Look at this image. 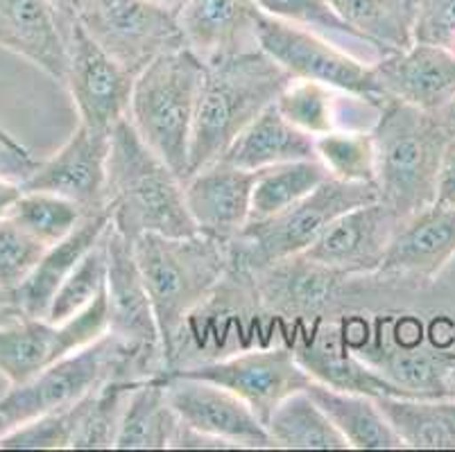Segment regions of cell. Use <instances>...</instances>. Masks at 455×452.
<instances>
[{"label":"cell","mask_w":455,"mask_h":452,"mask_svg":"<svg viewBox=\"0 0 455 452\" xmlns=\"http://www.w3.org/2000/svg\"><path fill=\"white\" fill-rule=\"evenodd\" d=\"M77 428V403L41 414L0 437V450H66Z\"/></svg>","instance_id":"38"},{"label":"cell","mask_w":455,"mask_h":452,"mask_svg":"<svg viewBox=\"0 0 455 452\" xmlns=\"http://www.w3.org/2000/svg\"><path fill=\"white\" fill-rule=\"evenodd\" d=\"M455 258V206L433 204L401 224L376 276L403 283H433Z\"/></svg>","instance_id":"21"},{"label":"cell","mask_w":455,"mask_h":452,"mask_svg":"<svg viewBox=\"0 0 455 452\" xmlns=\"http://www.w3.org/2000/svg\"><path fill=\"white\" fill-rule=\"evenodd\" d=\"M64 25L68 66L64 84L80 123L91 130L111 131L130 115L136 75L102 48L80 20Z\"/></svg>","instance_id":"11"},{"label":"cell","mask_w":455,"mask_h":452,"mask_svg":"<svg viewBox=\"0 0 455 452\" xmlns=\"http://www.w3.org/2000/svg\"><path fill=\"white\" fill-rule=\"evenodd\" d=\"M0 48L64 84L68 48L64 25L48 0H0Z\"/></svg>","instance_id":"23"},{"label":"cell","mask_w":455,"mask_h":452,"mask_svg":"<svg viewBox=\"0 0 455 452\" xmlns=\"http://www.w3.org/2000/svg\"><path fill=\"white\" fill-rule=\"evenodd\" d=\"M23 194V186L19 179L10 177V174L0 172V219L10 218L12 209Z\"/></svg>","instance_id":"43"},{"label":"cell","mask_w":455,"mask_h":452,"mask_svg":"<svg viewBox=\"0 0 455 452\" xmlns=\"http://www.w3.org/2000/svg\"><path fill=\"white\" fill-rule=\"evenodd\" d=\"M259 48L267 52L292 80L320 82L365 99L379 109L387 102L370 61H363L361 57L351 55L306 28H297L260 12Z\"/></svg>","instance_id":"8"},{"label":"cell","mask_w":455,"mask_h":452,"mask_svg":"<svg viewBox=\"0 0 455 452\" xmlns=\"http://www.w3.org/2000/svg\"><path fill=\"white\" fill-rule=\"evenodd\" d=\"M437 120H440L442 124H444V130L449 131L451 136H455V98L451 99L449 105L442 107L440 111H437Z\"/></svg>","instance_id":"46"},{"label":"cell","mask_w":455,"mask_h":452,"mask_svg":"<svg viewBox=\"0 0 455 452\" xmlns=\"http://www.w3.org/2000/svg\"><path fill=\"white\" fill-rule=\"evenodd\" d=\"M84 215L86 210L73 199L48 190H23L12 209L10 219L41 240L45 247H51L76 229Z\"/></svg>","instance_id":"35"},{"label":"cell","mask_w":455,"mask_h":452,"mask_svg":"<svg viewBox=\"0 0 455 452\" xmlns=\"http://www.w3.org/2000/svg\"><path fill=\"white\" fill-rule=\"evenodd\" d=\"M109 147L111 131L91 130L80 123L55 155L39 161L20 186L23 190H48L73 199L86 213L107 209Z\"/></svg>","instance_id":"16"},{"label":"cell","mask_w":455,"mask_h":452,"mask_svg":"<svg viewBox=\"0 0 455 452\" xmlns=\"http://www.w3.org/2000/svg\"><path fill=\"white\" fill-rule=\"evenodd\" d=\"M77 20L134 75L164 52L186 45L175 7L152 0H89Z\"/></svg>","instance_id":"10"},{"label":"cell","mask_w":455,"mask_h":452,"mask_svg":"<svg viewBox=\"0 0 455 452\" xmlns=\"http://www.w3.org/2000/svg\"><path fill=\"white\" fill-rule=\"evenodd\" d=\"M109 224L111 215L107 209L86 213L82 222L64 240L45 249L44 258L39 260L35 272L23 281L20 288L14 289L16 301H19L26 317H48L57 289L68 279L70 272L77 267V263L100 242V238L109 229Z\"/></svg>","instance_id":"24"},{"label":"cell","mask_w":455,"mask_h":452,"mask_svg":"<svg viewBox=\"0 0 455 452\" xmlns=\"http://www.w3.org/2000/svg\"><path fill=\"white\" fill-rule=\"evenodd\" d=\"M361 279L365 276H349L306 254L291 256L251 274L256 305L297 326L342 317V298L355 297Z\"/></svg>","instance_id":"9"},{"label":"cell","mask_w":455,"mask_h":452,"mask_svg":"<svg viewBox=\"0 0 455 452\" xmlns=\"http://www.w3.org/2000/svg\"><path fill=\"white\" fill-rule=\"evenodd\" d=\"M412 36L455 52V0H415Z\"/></svg>","instance_id":"40"},{"label":"cell","mask_w":455,"mask_h":452,"mask_svg":"<svg viewBox=\"0 0 455 452\" xmlns=\"http://www.w3.org/2000/svg\"><path fill=\"white\" fill-rule=\"evenodd\" d=\"M449 396L455 398V369L451 371V378H449Z\"/></svg>","instance_id":"49"},{"label":"cell","mask_w":455,"mask_h":452,"mask_svg":"<svg viewBox=\"0 0 455 452\" xmlns=\"http://www.w3.org/2000/svg\"><path fill=\"white\" fill-rule=\"evenodd\" d=\"M109 330L105 292L89 308L55 323L51 319L23 317L0 326V376L10 387L39 376L57 360L76 353Z\"/></svg>","instance_id":"12"},{"label":"cell","mask_w":455,"mask_h":452,"mask_svg":"<svg viewBox=\"0 0 455 452\" xmlns=\"http://www.w3.org/2000/svg\"><path fill=\"white\" fill-rule=\"evenodd\" d=\"M326 179L329 172L320 159L288 161L259 170L251 190L250 219L272 218L281 210L291 209Z\"/></svg>","instance_id":"32"},{"label":"cell","mask_w":455,"mask_h":452,"mask_svg":"<svg viewBox=\"0 0 455 452\" xmlns=\"http://www.w3.org/2000/svg\"><path fill=\"white\" fill-rule=\"evenodd\" d=\"M204 80L206 64L184 45L140 70L132 93L127 118L181 181L188 177L190 136Z\"/></svg>","instance_id":"6"},{"label":"cell","mask_w":455,"mask_h":452,"mask_svg":"<svg viewBox=\"0 0 455 452\" xmlns=\"http://www.w3.org/2000/svg\"><path fill=\"white\" fill-rule=\"evenodd\" d=\"M177 19L186 48L204 64L259 48L260 10L254 0H184Z\"/></svg>","instance_id":"22"},{"label":"cell","mask_w":455,"mask_h":452,"mask_svg":"<svg viewBox=\"0 0 455 452\" xmlns=\"http://www.w3.org/2000/svg\"><path fill=\"white\" fill-rule=\"evenodd\" d=\"M140 380H109L77 403V428L70 450H111L127 398Z\"/></svg>","instance_id":"34"},{"label":"cell","mask_w":455,"mask_h":452,"mask_svg":"<svg viewBox=\"0 0 455 452\" xmlns=\"http://www.w3.org/2000/svg\"><path fill=\"white\" fill-rule=\"evenodd\" d=\"M275 448L285 450H349L329 414L308 392H297L272 412L266 423Z\"/></svg>","instance_id":"29"},{"label":"cell","mask_w":455,"mask_h":452,"mask_svg":"<svg viewBox=\"0 0 455 452\" xmlns=\"http://www.w3.org/2000/svg\"><path fill=\"white\" fill-rule=\"evenodd\" d=\"M380 91L428 114H437L455 98V52L430 44L390 52L371 64Z\"/></svg>","instance_id":"20"},{"label":"cell","mask_w":455,"mask_h":452,"mask_svg":"<svg viewBox=\"0 0 455 452\" xmlns=\"http://www.w3.org/2000/svg\"><path fill=\"white\" fill-rule=\"evenodd\" d=\"M399 434L412 450H455V398H376Z\"/></svg>","instance_id":"28"},{"label":"cell","mask_w":455,"mask_h":452,"mask_svg":"<svg viewBox=\"0 0 455 452\" xmlns=\"http://www.w3.org/2000/svg\"><path fill=\"white\" fill-rule=\"evenodd\" d=\"M168 373L161 351L140 348L107 330L76 353L0 396V437L41 414L80 403L109 380H146Z\"/></svg>","instance_id":"3"},{"label":"cell","mask_w":455,"mask_h":452,"mask_svg":"<svg viewBox=\"0 0 455 452\" xmlns=\"http://www.w3.org/2000/svg\"><path fill=\"white\" fill-rule=\"evenodd\" d=\"M403 219L383 202L347 210L326 226L304 254L349 276H376Z\"/></svg>","instance_id":"15"},{"label":"cell","mask_w":455,"mask_h":452,"mask_svg":"<svg viewBox=\"0 0 455 452\" xmlns=\"http://www.w3.org/2000/svg\"><path fill=\"white\" fill-rule=\"evenodd\" d=\"M256 172L225 159L204 165L184 181L186 206L197 234L229 244L251 218V190Z\"/></svg>","instance_id":"18"},{"label":"cell","mask_w":455,"mask_h":452,"mask_svg":"<svg viewBox=\"0 0 455 452\" xmlns=\"http://www.w3.org/2000/svg\"><path fill=\"white\" fill-rule=\"evenodd\" d=\"M48 5L55 10L61 23H70V20L80 19L82 12L89 5V0H48Z\"/></svg>","instance_id":"44"},{"label":"cell","mask_w":455,"mask_h":452,"mask_svg":"<svg viewBox=\"0 0 455 452\" xmlns=\"http://www.w3.org/2000/svg\"><path fill=\"white\" fill-rule=\"evenodd\" d=\"M379 202L411 219L437 202V181L451 134L435 114L387 99L371 127Z\"/></svg>","instance_id":"5"},{"label":"cell","mask_w":455,"mask_h":452,"mask_svg":"<svg viewBox=\"0 0 455 452\" xmlns=\"http://www.w3.org/2000/svg\"><path fill=\"white\" fill-rule=\"evenodd\" d=\"M107 317L109 333L140 348L161 351L152 298L134 256V242L109 224L107 229Z\"/></svg>","instance_id":"19"},{"label":"cell","mask_w":455,"mask_h":452,"mask_svg":"<svg viewBox=\"0 0 455 452\" xmlns=\"http://www.w3.org/2000/svg\"><path fill=\"white\" fill-rule=\"evenodd\" d=\"M107 209L111 226L132 242L143 234L172 238L197 234L186 206L184 181L140 139L130 118L111 130Z\"/></svg>","instance_id":"2"},{"label":"cell","mask_w":455,"mask_h":452,"mask_svg":"<svg viewBox=\"0 0 455 452\" xmlns=\"http://www.w3.org/2000/svg\"><path fill=\"white\" fill-rule=\"evenodd\" d=\"M295 358L310 378L340 392L365 393V396H401L399 389L387 383L376 369H371L355 353L347 337L342 317L320 319L308 326H297L292 344Z\"/></svg>","instance_id":"17"},{"label":"cell","mask_w":455,"mask_h":452,"mask_svg":"<svg viewBox=\"0 0 455 452\" xmlns=\"http://www.w3.org/2000/svg\"><path fill=\"white\" fill-rule=\"evenodd\" d=\"M329 5L383 57L415 44V0H329Z\"/></svg>","instance_id":"30"},{"label":"cell","mask_w":455,"mask_h":452,"mask_svg":"<svg viewBox=\"0 0 455 452\" xmlns=\"http://www.w3.org/2000/svg\"><path fill=\"white\" fill-rule=\"evenodd\" d=\"M168 373L209 380V383L229 389L243 403L250 405L263 425L285 398L304 392L313 383V378L295 358L292 346L251 348L245 353H235L222 360L186 364Z\"/></svg>","instance_id":"13"},{"label":"cell","mask_w":455,"mask_h":452,"mask_svg":"<svg viewBox=\"0 0 455 452\" xmlns=\"http://www.w3.org/2000/svg\"><path fill=\"white\" fill-rule=\"evenodd\" d=\"M107 285V234L100 242L91 249L89 254L77 263V267L70 272L68 279L61 283L52 298L48 317L51 321L61 323L76 317L84 308H89L95 298L105 292Z\"/></svg>","instance_id":"37"},{"label":"cell","mask_w":455,"mask_h":452,"mask_svg":"<svg viewBox=\"0 0 455 452\" xmlns=\"http://www.w3.org/2000/svg\"><path fill=\"white\" fill-rule=\"evenodd\" d=\"M306 392L329 414L333 425L340 430L351 448H358V450H401L405 448L399 434L392 430L383 409L376 403V398L365 396V393L340 392V389L326 387L315 380L306 387Z\"/></svg>","instance_id":"27"},{"label":"cell","mask_w":455,"mask_h":452,"mask_svg":"<svg viewBox=\"0 0 455 452\" xmlns=\"http://www.w3.org/2000/svg\"><path fill=\"white\" fill-rule=\"evenodd\" d=\"M152 3H159V5H165V7H180L184 0H152Z\"/></svg>","instance_id":"48"},{"label":"cell","mask_w":455,"mask_h":452,"mask_svg":"<svg viewBox=\"0 0 455 452\" xmlns=\"http://www.w3.org/2000/svg\"><path fill=\"white\" fill-rule=\"evenodd\" d=\"M442 206H455V136H451L444 147L437 181V202Z\"/></svg>","instance_id":"41"},{"label":"cell","mask_w":455,"mask_h":452,"mask_svg":"<svg viewBox=\"0 0 455 452\" xmlns=\"http://www.w3.org/2000/svg\"><path fill=\"white\" fill-rule=\"evenodd\" d=\"M45 244L20 229L14 219H0V288L14 292L35 272L45 254Z\"/></svg>","instance_id":"39"},{"label":"cell","mask_w":455,"mask_h":452,"mask_svg":"<svg viewBox=\"0 0 455 452\" xmlns=\"http://www.w3.org/2000/svg\"><path fill=\"white\" fill-rule=\"evenodd\" d=\"M254 3L263 14L315 32L338 48L361 57L363 61L374 64L383 57V52L374 44H370L365 36L358 35L354 28H349L340 16L335 14L329 0H254Z\"/></svg>","instance_id":"31"},{"label":"cell","mask_w":455,"mask_h":452,"mask_svg":"<svg viewBox=\"0 0 455 452\" xmlns=\"http://www.w3.org/2000/svg\"><path fill=\"white\" fill-rule=\"evenodd\" d=\"M36 163L39 161H35L32 152L14 149L0 140V172H5L10 177H14V179L23 181L36 168Z\"/></svg>","instance_id":"42"},{"label":"cell","mask_w":455,"mask_h":452,"mask_svg":"<svg viewBox=\"0 0 455 452\" xmlns=\"http://www.w3.org/2000/svg\"><path fill=\"white\" fill-rule=\"evenodd\" d=\"M317 159L329 177L351 184H374L376 145L371 130H335L315 139Z\"/></svg>","instance_id":"36"},{"label":"cell","mask_w":455,"mask_h":452,"mask_svg":"<svg viewBox=\"0 0 455 452\" xmlns=\"http://www.w3.org/2000/svg\"><path fill=\"white\" fill-rule=\"evenodd\" d=\"M23 310H20L19 301H16V294L10 289L0 288V326H7L12 321H19L23 319Z\"/></svg>","instance_id":"45"},{"label":"cell","mask_w":455,"mask_h":452,"mask_svg":"<svg viewBox=\"0 0 455 452\" xmlns=\"http://www.w3.org/2000/svg\"><path fill=\"white\" fill-rule=\"evenodd\" d=\"M222 159L251 172L288 161L317 159L315 136L301 131L276 105H270L247 124Z\"/></svg>","instance_id":"25"},{"label":"cell","mask_w":455,"mask_h":452,"mask_svg":"<svg viewBox=\"0 0 455 452\" xmlns=\"http://www.w3.org/2000/svg\"><path fill=\"white\" fill-rule=\"evenodd\" d=\"M181 430H184V421L171 405L164 376H155V378L140 380L132 389L114 448L165 450V448H175Z\"/></svg>","instance_id":"26"},{"label":"cell","mask_w":455,"mask_h":452,"mask_svg":"<svg viewBox=\"0 0 455 452\" xmlns=\"http://www.w3.org/2000/svg\"><path fill=\"white\" fill-rule=\"evenodd\" d=\"M134 256L152 298L161 348L171 371L180 358L188 321L225 279L229 247L202 234L181 238L143 234L134 240Z\"/></svg>","instance_id":"1"},{"label":"cell","mask_w":455,"mask_h":452,"mask_svg":"<svg viewBox=\"0 0 455 452\" xmlns=\"http://www.w3.org/2000/svg\"><path fill=\"white\" fill-rule=\"evenodd\" d=\"M355 95L308 80H291L276 98V109L295 127L310 136H324L342 130V109Z\"/></svg>","instance_id":"33"},{"label":"cell","mask_w":455,"mask_h":452,"mask_svg":"<svg viewBox=\"0 0 455 452\" xmlns=\"http://www.w3.org/2000/svg\"><path fill=\"white\" fill-rule=\"evenodd\" d=\"M0 140H3V143H7V145H10V147H14V149H23V152H30V149H28L23 143H20V140L16 139V136H12L10 131H7L5 127H3V123H0Z\"/></svg>","instance_id":"47"},{"label":"cell","mask_w":455,"mask_h":452,"mask_svg":"<svg viewBox=\"0 0 455 452\" xmlns=\"http://www.w3.org/2000/svg\"><path fill=\"white\" fill-rule=\"evenodd\" d=\"M171 405L188 428L222 439L231 448L270 450L275 448L259 416L229 389L200 378L164 373Z\"/></svg>","instance_id":"14"},{"label":"cell","mask_w":455,"mask_h":452,"mask_svg":"<svg viewBox=\"0 0 455 452\" xmlns=\"http://www.w3.org/2000/svg\"><path fill=\"white\" fill-rule=\"evenodd\" d=\"M291 80L260 48L206 61L204 89L190 136L188 177L222 159L247 124L275 105Z\"/></svg>","instance_id":"4"},{"label":"cell","mask_w":455,"mask_h":452,"mask_svg":"<svg viewBox=\"0 0 455 452\" xmlns=\"http://www.w3.org/2000/svg\"><path fill=\"white\" fill-rule=\"evenodd\" d=\"M379 202L374 184H351L329 177L308 197L272 218L250 219L229 242V263L254 274L272 263L304 254L347 210Z\"/></svg>","instance_id":"7"}]
</instances>
